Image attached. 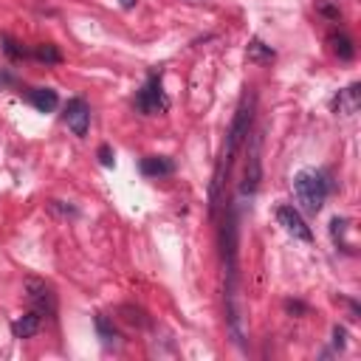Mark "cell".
I'll return each mask as SVG.
<instances>
[{
    "mask_svg": "<svg viewBox=\"0 0 361 361\" xmlns=\"http://www.w3.org/2000/svg\"><path fill=\"white\" fill-rule=\"evenodd\" d=\"M251 118H254V96H245V99H243V104H240V107H237V113H234V121H231L228 135H226L223 155H220L217 169H214V178H212V209L220 203V186H223V180L228 178V169H231L234 155L240 152L243 141H245V138H248V133H251Z\"/></svg>",
    "mask_w": 361,
    "mask_h": 361,
    "instance_id": "1",
    "label": "cell"
},
{
    "mask_svg": "<svg viewBox=\"0 0 361 361\" xmlns=\"http://www.w3.org/2000/svg\"><path fill=\"white\" fill-rule=\"evenodd\" d=\"M293 192H296V200H299L302 212L319 214L324 200H327L330 180H327V175L322 169H299L293 175Z\"/></svg>",
    "mask_w": 361,
    "mask_h": 361,
    "instance_id": "2",
    "label": "cell"
},
{
    "mask_svg": "<svg viewBox=\"0 0 361 361\" xmlns=\"http://www.w3.org/2000/svg\"><path fill=\"white\" fill-rule=\"evenodd\" d=\"M135 107H138V113H144V116L166 113L169 99H166V93H164V85H161V76H158V73H152V76L141 85V90L135 93Z\"/></svg>",
    "mask_w": 361,
    "mask_h": 361,
    "instance_id": "3",
    "label": "cell"
},
{
    "mask_svg": "<svg viewBox=\"0 0 361 361\" xmlns=\"http://www.w3.org/2000/svg\"><path fill=\"white\" fill-rule=\"evenodd\" d=\"M25 299L31 305V310H37L39 316H51L56 310V299H54V290L48 282L37 279V276H28L25 279Z\"/></svg>",
    "mask_w": 361,
    "mask_h": 361,
    "instance_id": "4",
    "label": "cell"
},
{
    "mask_svg": "<svg viewBox=\"0 0 361 361\" xmlns=\"http://www.w3.org/2000/svg\"><path fill=\"white\" fill-rule=\"evenodd\" d=\"M62 121L68 124V130L73 135L85 138L87 130H90V107H87V102L85 99H68L65 107H62Z\"/></svg>",
    "mask_w": 361,
    "mask_h": 361,
    "instance_id": "5",
    "label": "cell"
},
{
    "mask_svg": "<svg viewBox=\"0 0 361 361\" xmlns=\"http://www.w3.org/2000/svg\"><path fill=\"white\" fill-rule=\"evenodd\" d=\"M276 220H279V226H282L290 237H296V240H302V243H310V240H313L310 226L305 223V217L299 214V209H293V206H279V209H276Z\"/></svg>",
    "mask_w": 361,
    "mask_h": 361,
    "instance_id": "6",
    "label": "cell"
},
{
    "mask_svg": "<svg viewBox=\"0 0 361 361\" xmlns=\"http://www.w3.org/2000/svg\"><path fill=\"white\" fill-rule=\"evenodd\" d=\"M259 178H262V164H259V141H254L251 147V155H248V164H245V172H243V186H240V195H254L257 186H259Z\"/></svg>",
    "mask_w": 361,
    "mask_h": 361,
    "instance_id": "7",
    "label": "cell"
},
{
    "mask_svg": "<svg viewBox=\"0 0 361 361\" xmlns=\"http://www.w3.org/2000/svg\"><path fill=\"white\" fill-rule=\"evenodd\" d=\"M172 172H175V161L166 158V155L141 158V175H147V178H164V175H172Z\"/></svg>",
    "mask_w": 361,
    "mask_h": 361,
    "instance_id": "8",
    "label": "cell"
},
{
    "mask_svg": "<svg viewBox=\"0 0 361 361\" xmlns=\"http://www.w3.org/2000/svg\"><path fill=\"white\" fill-rule=\"evenodd\" d=\"M358 104H361V90H358V85H350V87L338 90V96L333 99V110L341 113V116H353V113L358 110Z\"/></svg>",
    "mask_w": 361,
    "mask_h": 361,
    "instance_id": "9",
    "label": "cell"
},
{
    "mask_svg": "<svg viewBox=\"0 0 361 361\" xmlns=\"http://www.w3.org/2000/svg\"><path fill=\"white\" fill-rule=\"evenodd\" d=\"M28 102H31L39 113H51V110H56L59 96H56V90H51V87H31V90H28Z\"/></svg>",
    "mask_w": 361,
    "mask_h": 361,
    "instance_id": "10",
    "label": "cell"
},
{
    "mask_svg": "<svg viewBox=\"0 0 361 361\" xmlns=\"http://www.w3.org/2000/svg\"><path fill=\"white\" fill-rule=\"evenodd\" d=\"M39 327H42V316H39L37 310H28V313H23V316L11 324V333H14L17 338H31Z\"/></svg>",
    "mask_w": 361,
    "mask_h": 361,
    "instance_id": "11",
    "label": "cell"
},
{
    "mask_svg": "<svg viewBox=\"0 0 361 361\" xmlns=\"http://www.w3.org/2000/svg\"><path fill=\"white\" fill-rule=\"evenodd\" d=\"M330 42V51L338 56V59H353L355 56V48H353V39L347 34H330L327 37Z\"/></svg>",
    "mask_w": 361,
    "mask_h": 361,
    "instance_id": "12",
    "label": "cell"
},
{
    "mask_svg": "<svg viewBox=\"0 0 361 361\" xmlns=\"http://www.w3.org/2000/svg\"><path fill=\"white\" fill-rule=\"evenodd\" d=\"M245 56H248V62L265 65V62H271V59H274V51H271V45H265L262 39H251V42H248Z\"/></svg>",
    "mask_w": 361,
    "mask_h": 361,
    "instance_id": "13",
    "label": "cell"
},
{
    "mask_svg": "<svg viewBox=\"0 0 361 361\" xmlns=\"http://www.w3.org/2000/svg\"><path fill=\"white\" fill-rule=\"evenodd\" d=\"M96 330H99V336H102V341H104V344H110V341H116V338H118L116 327L107 322V316H104V313H99V316H96Z\"/></svg>",
    "mask_w": 361,
    "mask_h": 361,
    "instance_id": "14",
    "label": "cell"
},
{
    "mask_svg": "<svg viewBox=\"0 0 361 361\" xmlns=\"http://www.w3.org/2000/svg\"><path fill=\"white\" fill-rule=\"evenodd\" d=\"M34 56H37V59H42V62H59V51H56L51 42H42V45H37Z\"/></svg>",
    "mask_w": 361,
    "mask_h": 361,
    "instance_id": "15",
    "label": "cell"
},
{
    "mask_svg": "<svg viewBox=\"0 0 361 361\" xmlns=\"http://www.w3.org/2000/svg\"><path fill=\"white\" fill-rule=\"evenodd\" d=\"M3 51L11 56V59H20V56H25V51L11 39V37H3Z\"/></svg>",
    "mask_w": 361,
    "mask_h": 361,
    "instance_id": "16",
    "label": "cell"
},
{
    "mask_svg": "<svg viewBox=\"0 0 361 361\" xmlns=\"http://www.w3.org/2000/svg\"><path fill=\"white\" fill-rule=\"evenodd\" d=\"M99 161H102V166H113V149L107 144L99 147Z\"/></svg>",
    "mask_w": 361,
    "mask_h": 361,
    "instance_id": "17",
    "label": "cell"
},
{
    "mask_svg": "<svg viewBox=\"0 0 361 361\" xmlns=\"http://www.w3.org/2000/svg\"><path fill=\"white\" fill-rule=\"evenodd\" d=\"M121 310H127L130 316H127V322L130 324H147V319H144V313L141 310H133V307H121Z\"/></svg>",
    "mask_w": 361,
    "mask_h": 361,
    "instance_id": "18",
    "label": "cell"
},
{
    "mask_svg": "<svg viewBox=\"0 0 361 361\" xmlns=\"http://www.w3.org/2000/svg\"><path fill=\"white\" fill-rule=\"evenodd\" d=\"M319 11H322V14H327V17H333V20H338V8L327 6V3H319Z\"/></svg>",
    "mask_w": 361,
    "mask_h": 361,
    "instance_id": "19",
    "label": "cell"
},
{
    "mask_svg": "<svg viewBox=\"0 0 361 361\" xmlns=\"http://www.w3.org/2000/svg\"><path fill=\"white\" fill-rule=\"evenodd\" d=\"M344 336H347V333H344V327H338V324H336V327H333V338H336V347H344Z\"/></svg>",
    "mask_w": 361,
    "mask_h": 361,
    "instance_id": "20",
    "label": "cell"
},
{
    "mask_svg": "<svg viewBox=\"0 0 361 361\" xmlns=\"http://www.w3.org/2000/svg\"><path fill=\"white\" fill-rule=\"evenodd\" d=\"M118 3H121V8H133L138 0H118Z\"/></svg>",
    "mask_w": 361,
    "mask_h": 361,
    "instance_id": "21",
    "label": "cell"
}]
</instances>
